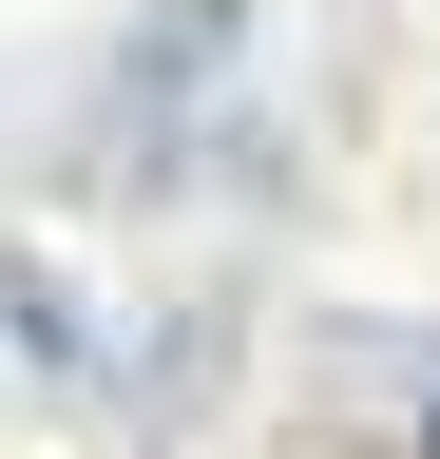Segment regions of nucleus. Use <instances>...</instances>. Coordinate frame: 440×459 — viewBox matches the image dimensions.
I'll return each mask as SVG.
<instances>
[{
  "instance_id": "1",
  "label": "nucleus",
  "mask_w": 440,
  "mask_h": 459,
  "mask_svg": "<svg viewBox=\"0 0 440 459\" xmlns=\"http://www.w3.org/2000/svg\"><path fill=\"white\" fill-rule=\"evenodd\" d=\"M249 57V0H153V20L116 39V115H173V96H211Z\"/></svg>"
},
{
  "instance_id": "2",
  "label": "nucleus",
  "mask_w": 440,
  "mask_h": 459,
  "mask_svg": "<svg viewBox=\"0 0 440 459\" xmlns=\"http://www.w3.org/2000/svg\"><path fill=\"white\" fill-rule=\"evenodd\" d=\"M0 344H20L39 383H96L116 344H96V307H77V268L58 249H0Z\"/></svg>"
},
{
  "instance_id": "3",
  "label": "nucleus",
  "mask_w": 440,
  "mask_h": 459,
  "mask_svg": "<svg viewBox=\"0 0 440 459\" xmlns=\"http://www.w3.org/2000/svg\"><path fill=\"white\" fill-rule=\"evenodd\" d=\"M383 459H440V364L402 383V421H383Z\"/></svg>"
}]
</instances>
